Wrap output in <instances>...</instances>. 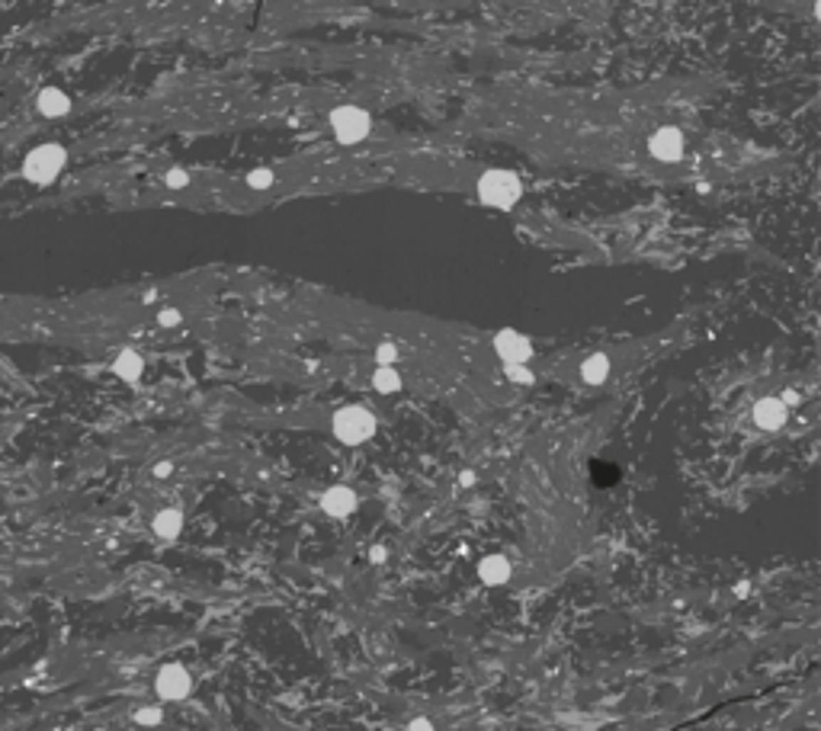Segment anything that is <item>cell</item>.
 Returning a JSON list of instances; mask_svg holds the SVG:
<instances>
[{"mask_svg": "<svg viewBox=\"0 0 821 731\" xmlns=\"http://www.w3.org/2000/svg\"><path fill=\"white\" fill-rule=\"evenodd\" d=\"M475 481H479V475H475L472 468H466V472L459 475V484H462V487H475Z\"/></svg>", "mask_w": 821, "mask_h": 731, "instance_id": "25", "label": "cell"}, {"mask_svg": "<svg viewBox=\"0 0 821 731\" xmlns=\"http://www.w3.org/2000/svg\"><path fill=\"white\" fill-rule=\"evenodd\" d=\"M394 359H398V346H394V343H388V340H385V343L375 346V363H379V366H394Z\"/></svg>", "mask_w": 821, "mask_h": 731, "instance_id": "20", "label": "cell"}, {"mask_svg": "<svg viewBox=\"0 0 821 731\" xmlns=\"http://www.w3.org/2000/svg\"><path fill=\"white\" fill-rule=\"evenodd\" d=\"M475 571H479V581L485 584V587H504V584L513 577L511 558L501 555V551H494V555H485Z\"/></svg>", "mask_w": 821, "mask_h": 731, "instance_id": "10", "label": "cell"}, {"mask_svg": "<svg viewBox=\"0 0 821 731\" xmlns=\"http://www.w3.org/2000/svg\"><path fill=\"white\" fill-rule=\"evenodd\" d=\"M180 321H183V314L177 311V308H161V311H157V324L161 327H177Z\"/></svg>", "mask_w": 821, "mask_h": 731, "instance_id": "21", "label": "cell"}, {"mask_svg": "<svg viewBox=\"0 0 821 731\" xmlns=\"http://www.w3.org/2000/svg\"><path fill=\"white\" fill-rule=\"evenodd\" d=\"M491 346H494V353L504 359V366H507V363L526 366V363L533 359V353H536V350H533V340L523 337L520 331H513V327H504V331L494 333Z\"/></svg>", "mask_w": 821, "mask_h": 731, "instance_id": "6", "label": "cell"}, {"mask_svg": "<svg viewBox=\"0 0 821 731\" xmlns=\"http://www.w3.org/2000/svg\"><path fill=\"white\" fill-rule=\"evenodd\" d=\"M36 109L46 119H61V115L71 113V96L61 87H42L39 96H36Z\"/></svg>", "mask_w": 821, "mask_h": 731, "instance_id": "11", "label": "cell"}, {"mask_svg": "<svg viewBox=\"0 0 821 731\" xmlns=\"http://www.w3.org/2000/svg\"><path fill=\"white\" fill-rule=\"evenodd\" d=\"M155 693L164 699V703H180V699H187L189 693H193V673H189L183 664L170 660V664H164L161 670H157Z\"/></svg>", "mask_w": 821, "mask_h": 731, "instance_id": "5", "label": "cell"}, {"mask_svg": "<svg viewBox=\"0 0 821 731\" xmlns=\"http://www.w3.org/2000/svg\"><path fill=\"white\" fill-rule=\"evenodd\" d=\"M318 504H321V510L328 513V517L347 519V517H353V513H356L360 497H356V491L350 484H334V487H328V491L318 497Z\"/></svg>", "mask_w": 821, "mask_h": 731, "instance_id": "8", "label": "cell"}, {"mask_svg": "<svg viewBox=\"0 0 821 731\" xmlns=\"http://www.w3.org/2000/svg\"><path fill=\"white\" fill-rule=\"evenodd\" d=\"M330 132L340 145H360L372 132V115L360 106H337L330 113Z\"/></svg>", "mask_w": 821, "mask_h": 731, "instance_id": "4", "label": "cell"}, {"mask_svg": "<svg viewBox=\"0 0 821 731\" xmlns=\"http://www.w3.org/2000/svg\"><path fill=\"white\" fill-rule=\"evenodd\" d=\"M151 475H155V478H170V475H174V462H170V459H161V462H155V468H151Z\"/></svg>", "mask_w": 821, "mask_h": 731, "instance_id": "23", "label": "cell"}, {"mask_svg": "<svg viewBox=\"0 0 821 731\" xmlns=\"http://www.w3.org/2000/svg\"><path fill=\"white\" fill-rule=\"evenodd\" d=\"M731 593H735V596H748V593H751V584H748V581H738L735 587H731Z\"/></svg>", "mask_w": 821, "mask_h": 731, "instance_id": "27", "label": "cell"}, {"mask_svg": "<svg viewBox=\"0 0 821 731\" xmlns=\"http://www.w3.org/2000/svg\"><path fill=\"white\" fill-rule=\"evenodd\" d=\"M65 167H68L65 145L46 141V145H36L33 151L23 157V177H26L33 186H52L55 180L61 177Z\"/></svg>", "mask_w": 821, "mask_h": 731, "instance_id": "3", "label": "cell"}, {"mask_svg": "<svg viewBox=\"0 0 821 731\" xmlns=\"http://www.w3.org/2000/svg\"><path fill=\"white\" fill-rule=\"evenodd\" d=\"M407 731H436V725L430 722L427 715H417V718H411V722H407Z\"/></svg>", "mask_w": 821, "mask_h": 731, "instance_id": "22", "label": "cell"}, {"mask_svg": "<svg viewBox=\"0 0 821 731\" xmlns=\"http://www.w3.org/2000/svg\"><path fill=\"white\" fill-rule=\"evenodd\" d=\"M686 151V138L680 128L674 125H661L652 132V138H648V154H652L654 160H661V164H677L680 157H684Z\"/></svg>", "mask_w": 821, "mask_h": 731, "instance_id": "7", "label": "cell"}, {"mask_svg": "<svg viewBox=\"0 0 821 731\" xmlns=\"http://www.w3.org/2000/svg\"><path fill=\"white\" fill-rule=\"evenodd\" d=\"M164 183H167L170 190H187V186H189V173L183 170V167H170V170L164 173Z\"/></svg>", "mask_w": 821, "mask_h": 731, "instance_id": "19", "label": "cell"}, {"mask_svg": "<svg viewBox=\"0 0 821 731\" xmlns=\"http://www.w3.org/2000/svg\"><path fill=\"white\" fill-rule=\"evenodd\" d=\"M385 558H388L385 545H372V549H369V561H372V564H382Z\"/></svg>", "mask_w": 821, "mask_h": 731, "instance_id": "24", "label": "cell"}, {"mask_svg": "<svg viewBox=\"0 0 821 731\" xmlns=\"http://www.w3.org/2000/svg\"><path fill=\"white\" fill-rule=\"evenodd\" d=\"M375 430H379V420H375V414L366 404H343L330 417V433L343 446H360V442L372 440Z\"/></svg>", "mask_w": 821, "mask_h": 731, "instance_id": "1", "label": "cell"}, {"mask_svg": "<svg viewBox=\"0 0 821 731\" xmlns=\"http://www.w3.org/2000/svg\"><path fill=\"white\" fill-rule=\"evenodd\" d=\"M401 372L394 369V366H375L372 372V388L379 391V395H394V391H401Z\"/></svg>", "mask_w": 821, "mask_h": 731, "instance_id": "15", "label": "cell"}, {"mask_svg": "<svg viewBox=\"0 0 821 731\" xmlns=\"http://www.w3.org/2000/svg\"><path fill=\"white\" fill-rule=\"evenodd\" d=\"M504 375L511 378V382H517V385H533V382H536V375H533L526 366H513V363L504 366Z\"/></svg>", "mask_w": 821, "mask_h": 731, "instance_id": "18", "label": "cell"}, {"mask_svg": "<svg viewBox=\"0 0 821 731\" xmlns=\"http://www.w3.org/2000/svg\"><path fill=\"white\" fill-rule=\"evenodd\" d=\"M113 372H116V378H122L125 385H138L142 382V372H145L142 353L132 350V346H122V350L116 353V359H113Z\"/></svg>", "mask_w": 821, "mask_h": 731, "instance_id": "12", "label": "cell"}, {"mask_svg": "<svg viewBox=\"0 0 821 731\" xmlns=\"http://www.w3.org/2000/svg\"><path fill=\"white\" fill-rule=\"evenodd\" d=\"M135 725H142V728H157V725L164 722V709L161 705H142V709H135Z\"/></svg>", "mask_w": 821, "mask_h": 731, "instance_id": "16", "label": "cell"}, {"mask_svg": "<svg viewBox=\"0 0 821 731\" xmlns=\"http://www.w3.org/2000/svg\"><path fill=\"white\" fill-rule=\"evenodd\" d=\"M244 183L251 186V190H270V186L276 183V173H273L270 167H257V170H251L244 177Z\"/></svg>", "mask_w": 821, "mask_h": 731, "instance_id": "17", "label": "cell"}, {"mask_svg": "<svg viewBox=\"0 0 821 731\" xmlns=\"http://www.w3.org/2000/svg\"><path fill=\"white\" fill-rule=\"evenodd\" d=\"M183 510H177V507H164V510L155 513V519H151V529H155L157 539H164V542H174V539H180L183 532Z\"/></svg>", "mask_w": 821, "mask_h": 731, "instance_id": "13", "label": "cell"}, {"mask_svg": "<svg viewBox=\"0 0 821 731\" xmlns=\"http://www.w3.org/2000/svg\"><path fill=\"white\" fill-rule=\"evenodd\" d=\"M475 192L485 205L491 209H513V205L523 199V180L513 170H504V167H491L479 177L475 183Z\"/></svg>", "mask_w": 821, "mask_h": 731, "instance_id": "2", "label": "cell"}, {"mask_svg": "<svg viewBox=\"0 0 821 731\" xmlns=\"http://www.w3.org/2000/svg\"><path fill=\"white\" fill-rule=\"evenodd\" d=\"M751 417H754V423L760 430H767V433H776V430H783V423H786L789 417V408L780 401V398H757L754 401V410H751Z\"/></svg>", "mask_w": 821, "mask_h": 731, "instance_id": "9", "label": "cell"}, {"mask_svg": "<svg viewBox=\"0 0 821 731\" xmlns=\"http://www.w3.org/2000/svg\"><path fill=\"white\" fill-rule=\"evenodd\" d=\"M610 372H613V363H610L607 353H590L581 363V378L587 385H603L610 378Z\"/></svg>", "mask_w": 821, "mask_h": 731, "instance_id": "14", "label": "cell"}, {"mask_svg": "<svg viewBox=\"0 0 821 731\" xmlns=\"http://www.w3.org/2000/svg\"><path fill=\"white\" fill-rule=\"evenodd\" d=\"M780 401L786 404V408H793V404H799V395H795L793 388H786V391H783V395H780Z\"/></svg>", "mask_w": 821, "mask_h": 731, "instance_id": "26", "label": "cell"}]
</instances>
